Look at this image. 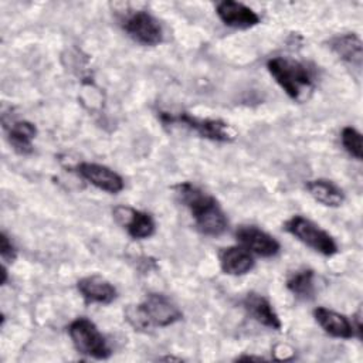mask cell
Masks as SVG:
<instances>
[{
  "label": "cell",
  "mask_w": 363,
  "mask_h": 363,
  "mask_svg": "<svg viewBox=\"0 0 363 363\" xmlns=\"http://www.w3.org/2000/svg\"><path fill=\"white\" fill-rule=\"evenodd\" d=\"M267 68L275 82L295 102H306L315 91L312 71L301 61L291 57H274L268 60Z\"/></svg>",
  "instance_id": "2"
},
{
  "label": "cell",
  "mask_w": 363,
  "mask_h": 363,
  "mask_svg": "<svg viewBox=\"0 0 363 363\" xmlns=\"http://www.w3.org/2000/svg\"><path fill=\"white\" fill-rule=\"evenodd\" d=\"M77 288L86 303H111L116 298V288L104 277L94 274L81 278Z\"/></svg>",
  "instance_id": "12"
},
{
  "label": "cell",
  "mask_w": 363,
  "mask_h": 363,
  "mask_svg": "<svg viewBox=\"0 0 363 363\" xmlns=\"http://www.w3.org/2000/svg\"><path fill=\"white\" fill-rule=\"evenodd\" d=\"M284 228L296 240L325 257H330L337 252V244L333 237L303 216L291 217L285 223Z\"/></svg>",
  "instance_id": "5"
},
{
  "label": "cell",
  "mask_w": 363,
  "mask_h": 363,
  "mask_svg": "<svg viewBox=\"0 0 363 363\" xmlns=\"http://www.w3.org/2000/svg\"><path fill=\"white\" fill-rule=\"evenodd\" d=\"M216 13L225 26L233 28L247 30L261 23L259 16L251 7L234 0L220 1L216 7Z\"/></svg>",
  "instance_id": "11"
},
{
  "label": "cell",
  "mask_w": 363,
  "mask_h": 363,
  "mask_svg": "<svg viewBox=\"0 0 363 363\" xmlns=\"http://www.w3.org/2000/svg\"><path fill=\"white\" fill-rule=\"evenodd\" d=\"M237 360H264V357H259V356H241V357H237Z\"/></svg>",
  "instance_id": "23"
},
{
  "label": "cell",
  "mask_w": 363,
  "mask_h": 363,
  "mask_svg": "<svg viewBox=\"0 0 363 363\" xmlns=\"http://www.w3.org/2000/svg\"><path fill=\"white\" fill-rule=\"evenodd\" d=\"M332 51L345 62L360 68L362 67V58H363V45L360 38L354 33L340 34L333 37L330 41Z\"/></svg>",
  "instance_id": "16"
},
{
  "label": "cell",
  "mask_w": 363,
  "mask_h": 363,
  "mask_svg": "<svg viewBox=\"0 0 363 363\" xmlns=\"http://www.w3.org/2000/svg\"><path fill=\"white\" fill-rule=\"evenodd\" d=\"M68 333L77 352L85 356L102 360L112 354V349L105 336L99 332L96 325L86 318L72 320L68 326Z\"/></svg>",
  "instance_id": "4"
},
{
  "label": "cell",
  "mask_w": 363,
  "mask_h": 363,
  "mask_svg": "<svg viewBox=\"0 0 363 363\" xmlns=\"http://www.w3.org/2000/svg\"><path fill=\"white\" fill-rule=\"evenodd\" d=\"M37 135V128L28 121H14L7 128V139L11 147L20 155L33 152V140Z\"/></svg>",
  "instance_id": "18"
},
{
  "label": "cell",
  "mask_w": 363,
  "mask_h": 363,
  "mask_svg": "<svg viewBox=\"0 0 363 363\" xmlns=\"http://www.w3.org/2000/svg\"><path fill=\"white\" fill-rule=\"evenodd\" d=\"M115 220L126 230V233L135 240H145L155 234L156 224L153 217L129 206H118L113 208Z\"/></svg>",
  "instance_id": "8"
},
{
  "label": "cell",
  "mask_w": 363,
  "mask_h": 363,
  "mask_svg": "<svg viewBox=\"0 0 363 363\" xmlns=\"http://www.w3.org/2000/svg\"><path fill=\"white\" fill-rule=\"evenodd\" d=\"M77 170L86 182L99 190L111 194H116L123 190V179L108 166L84 162L78 164Z\"/></svg>",
  "instance_id": "10"
},
{
  "label": "cell",
  "mask_w": 363,
  "mask_h": 363,
  "mask_svg": "<svg viewBox=\"0 0 363 363\" xmlns=\"http://www.w3.org/2000/svg\"><path fill=\"white\" fill-rule=\"evenodd\" d=\"M342 145L346 152L353 156L354 159L360 160L363 157V147H362V133L354 129L353 126H346L342 129Z\"/></svg>",
  "instance_id": "20"
},
{
  "label": "cell",
  "mask_w": 363,
  "mask_h": 363,
  "mask_svg": "<svg viewBox=\"0 0 363 363\" xmlns=\"http://www.w3.org/2000/svg\"><path fill=\"white\" fill-rule=\"evenodd\" d=\"M286 288L299 299H309L315 294V272L303 268L292 272L286 279Z\"/></svg>",
  "instance_id": "19"
},
{
  "label": "cell",
  "mask_w": 363,
  "mask_h": 363,
  "mask_svg": "<svg viewBox=\"0 0 363 363\" xmlns=\"http://www.w3.org/2000/svg\"><path fill=\"white\" fill-rule=\"evenodd\" d=\"M182 316L183 313L177 305L163 294L146 295L143 302L138 305L135 311L128 313L129 322L136 329H147L155 326L166 328L180 320Z\"/></svg>",
  "instance_id": "3"
},
{
  "label": "cell",
  "mask_w": 363,
  "mask_h": 363,
  "mask_svg": "<svg viewBox=\"0 0 363 363\" xmlns=\"http://www.w3.org/2000/svg\"><path fill=\"white\" fill-rule=\"evenodd\" d=\"M315 320L318 325L330 336L339 339H350L354 336L352 322L342 313L319 306L313 311Z\"/></svg>",
  "instance_id": "14"
},
{
  "label": "cell",
  "mask_w": 363,
  "mask_h": 363,
  "mask_svg": "<svg viewBox=\"0 0 363 363\" xmlns=\"http://www.w3.org/2000/svg\"><path fill=\"white\" fill-rule=\"evenodd\" d=\"M235 237L244 248L259 257L269 258L277 255L281 250L279 242L271 234L255 225H241L235 231Z\"/></svg>",
  "instance_id": "9"
},
{
  "label": "cell",
  "mask_w": 363,
  "mask_h": 363,
  "mask_svg": "<svg viewBox=\"0 0 363 363\" xmlns=\"http://www.w3.org/2000/svg\"><path fill=\"white\" fill-rule=\"evenodd\" d=\"M305 189L313 200L328 207H339L345 200L343 190L337 184L326 179L308 180Z\"/></svg>",
  "instance_id": "17"
},
{
  "label": "cell",
  "mask_w": 363,
  "mask_h": 363,
  "mask_svg": "<svg viewBox=\"0 0 363 363\" xmlns=\"http://www.w3.org/2000/svg\"><path fill=\"white\" fill-rule=\"evenodd\" d=\"M164 123H180L193 129L201 138L216 140V142H231L235 138L231 126L221 119L211 118H196L189 113H180L177 116L169 115L166 112L160 113Z\"/></svg>",
  "instance_id": "6"
},
{
  "label": "cell",
  "mask_w": 363,
  "mask_h": 363,
  "mask_svg": "<svg viewBox=\"0 0 363 363\" xmlns=\"http://www.w3.org/2000/svg\"><path fill=\"white\" fill-rule=\"evenodd\" d=\"M174 190L179 200L191 213L194 224L201 234L218 237L227 230L228 220L216 197L189 182L177 184Z\"/></svg>",
  "instance_id": "1"
},
{
  "label": "cell",
  "mask_w": 363,
  "mask_h": 363,
  "mask_svg": "<svg viewBox=\"0 0 363 363\" xmlns=\"http://www.w3.org/2000/svg\"><path fill=\"white\" fill-rule=\"evenodd\" d=\"M0 257L3 259V264L13 262L17 257V250L4 231H1L0 234Z\"/></svg>",
  "instance_id": "21"
},
{
  "label": "cell",
  "mask_w": 363,
  "mask_h": 363,
  "mask_svg": "<svg viewBox=\"0 0 363 363\" xmlns=\"http://www.w3.org/2000/svg\"><path fill=\"white\" fill-rule=\"evenodd\" d=\"M220 267L224 274L228 275H245L254 268V257L252 254L244 248L242 245H233L223 248L220 252Z\"/></svg>",
  "instance_id": "15"
},
{
  "label": "cell",
  "mask_w": 363,
  "mask_h": 363,
  "mask_svg": "<svg viewBox=\"0 0 363 363\" xmlns=\"http://www.w3.org/2000/svg\"><path fill=\"white\" fill-rule=\"evenodd\" d=\"M1 285H4L7 282V268H6V264L1 265Z\"/></svg>",
  "instance_id": "22"
},
{
  "label": "cell",
  "mask_w": 363,
  "mask_h": 363,
  "mask_svg": "<svg viewBox=\"0 0 363 363\" xmlns=\"http://www.w3.org/2000/svg\"><path fill=\"white\" fill-rule=\"evenodd\" d=\"M242 306L247 311V313L258 323L271 329H281L282 323L278 313L272 308V303L261 294L248 292L242 299Z\"/></svg>",
  "instance_id": "13"
},
{
  "label": "cell",
  "mask_w": 363,
  "mask_h": 363,
  "mask_svg": "<svg viewBox=\"0 0 363 363\" xmlns=\"http://www.w3.org/2000/svg\"><path fill=\"white\" fill-rule=\"evenodd\" d=\"M123 30L142 45H157L163 41V30L159 20L145 10H136L123 20Z\"/></svg>",
  "instance_id": "7"
}]
</instances>
